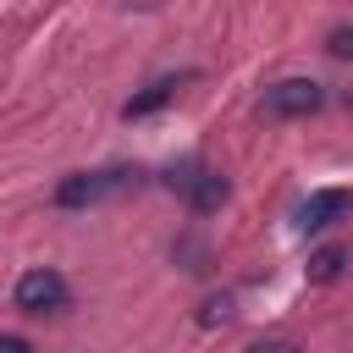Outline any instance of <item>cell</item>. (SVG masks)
<instances>
[{"instance_id":"cell-1","label":"cell","mask_w":353,"mask_h":353,"mask_svg":"<svg viewBox=\"0 0 353 353\" xmlns=\"http://www.w3.org/2000/svg\"><path fill=\"white\" fill-rule=\"evenodd\" d=\"M138 182V171L132 165H105V171H77V176H66L61 188H55V204L61 210H83V204H105V199H116V193H127Z\"/></svg>"},{"instance_id":"cell-2","label":"cell","mask_w":353,"mask_h":353,"mask_svg":"<svg viewBox=\"0 0 353 353\" xmlns=\"http://www.w3.org/2000/svg\"><path fill=\"white\" fill-rule=\"evenodd\" d=\"M325 105V88L314 77H281L259 94V116L265 121H298V116H314Z\"/></svg>"},{"instance_id":"cell-3","label":"cell","mask_w":353,"mask_h":353,"mask_svg":"<svg viewBox=\"0 0 353 353\" xmlns=\"http://www.w3.org/2000/svg\"><path fill=\"white\" fill-rule=\"evenodd\" d=\"M11 303H17L22 314H61V309L72 303V287H66L61 270H28V276L17 281V292H11Z\"/></svg>"},{"instance_id":"cell-4","label":"cell","mask_w":353,"mask_h":353,"mask_svg":"<svg viewBox=\"0 0 353 353\" xmlns=\"http://www.w3.org/2000/svg\"><path fill=\"white\" fill-rule=\"evenodd\" d=\"M342 215H353V188H314L298 210H292V226L309 237V232H325L336 226Z\"/></svg>"},{"instance_id":"cell-5","label":"cell","mask_w":353,"mask_h":353,"mask_svg":"<svg viewBox=\"0 0 353 353\" xmlns=\"http://www.w3.org/2000/svg\"><path fill=\"white\" fill-rule=\"evenodd\" d=\"M171 188H182L188 193V204H193V215H210V210H221L226 204V176H215V171H204V165H193V171H171Z\"/></svg>"},{"instance_id":"cell-6","label":"cell","mask_w":353,"mask_h":353,"mask_svg":"<svg viewBox=\"0 0 353 353\" xmlns=\"http://www.w3.org/2000/svg\"><path fill=\"white\" fill-rule=\"evenodd\" d=\"M188 77H193V72H176V77H154L143 94H132V99L121 105V116H127V121H138V116H154L160 105H171V99L182 94V83H188Z\"/></svg>"},{"instance_id":"cell-7","label":"cell","mask_w":353,"mask_h":353,"mask_svg":"<svg viewBox=\"0 0 353 353\" xmlns=\"http://www.w3.org/2000/svg\"><path fill=\"white\" fill-rule=\"evenodd\" d=\"M342 265H347V248H342V243H331V248H320V254L309 259V281H336V276H342Z\"/></svg>"},{"instance_id":"cell-8","label":"cell","mask_w":353,"mask_h":353,"mask_svg":"<svg viewBox=\"0 0 353 353\" xmlns=\"http://www.w3.org/2000/svg\"><path fill=\"white\" fill-rule=\"evenodd\" d=\"M325 50H331L336 61H353V28H336V33L325 39Z\"/></svg>"},{"instance_id":"cell-9","label":"cell","mask_w":353,"mask_h":353,"mask_svg":"<svg viewBox=\"0 0 353 353\" xmlns=\"http://www.w3.org/2000/svg\"><path fill=\"white\" fill-rule=\"evenodd\" d=\"M0 353H33V347H28L22 336H0Z\"/></svg>"},{"instance_id":"cell-10","label":"cell","mask_w":353,"mask_h":353,"mask_svg":"<svg viewBox=\"0 0 353 353\" xmlns=\"http://www.w3.org/2000/svg\"><path fill=\"white\" fill-rule=\"evenodd\" d=\"M254 353H298V347H287V342H259Z\"/></svg>"}]
</instances>
